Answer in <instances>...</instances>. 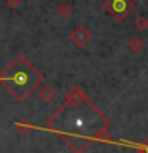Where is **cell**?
<instances>
[{
	"mask_svg": "<svg viewBox=\"0 0 148 153\" xmlns=\"http://www.w3.org/2000/svg\"><path fill=\"white\" fill-rule=\"evenodd\" d=\"M7 5H8L11 10H16L19 5H21V0H7Z\"/></svg>",
	"mask_w": 148,
	"mask_h": 153,
	"instance_id": "10",
	"label": "cell"
},
{
	"mask_svg": "<svg viewBox=\"0 0 148 153\" xmlns=\"http://www.w3.org/2000/svg\"><path fill=\"white\" fill-rule=\"evenodd\" d=\"M102 7L107 13L112 14L115 21H123L134 10V2L132 0H105Z\"/></svg>",
	"mask_w": 148,
	"mask_h": 153,
	"instance_id": "3",
	"label": "cell"
},
{
	"mask_svg": "<svg viewBox=\"0 0 148 153\" xmlns=\"http://www.w3.org/2000/svg\"><path fill=\"white\" fill-rule=\"evenodd\" d=\"M56 94H57V91L53 88V86H50V85L43 86V88L38 91V97H40L41 100H45V102H51V100H54Z\"/></svg>",
	"mask_w": 148,
	"mask_h": 153,
	"instance_id": "6",
	"label": "cell"
},
{
	"mask_svg": "<svg viewBox=\"0 0 148 153\" xmlns=\"http://www.w3.org/2000/svg\"><path fill=\"white\" fill-rule=\"evenodd\" d=\"M135 27L138 29V30H147V27H148V18L147 16H138L137 18V21H135Z\"/></svg>",
	"mask_w": 148,
	"mask_h": 153,
	"instance_id": "9",
	"label": "cell"
},
{
	"mask_svg": "<svg viewBox=\"0 0 148 153\" xmlns=\"http://www.w3.org/2000/svg\"><path fill=\"white\" fill-rule=\"evenodd\" d=\"M70 40L78 48H84L86 45H89V42H91V33L86 30L83 26H80L70 33Z\"/></svg>",
	"mask_w": 148,
	"mask_h": 153,
	"instance_id": "4",
	"label": "cell"
},
{
	"mask_svg": "<svg viewBox=\"0 0 148 153\" xmlns=\"http://www.w3.org/2000/svg\"><path fill=\"white\" fill-rule=\"evenodd\" d=\"M127 48L132 53H135V54H137V53H140L143 50V42L138 37H132L131 40H129V43H127Z\"/></svg>",
	"mask_w": 148,
	"mask_h": 153,
	"instance_id": "8",
	"label": "cell"
},
{
	"mask_svg": "<svg viewBox=\"0 0 148 153\" xmlns=\"http://www.w3.org/2000/svg\"><path fill=\"white\" fill-rule=\"evenodd\" d=\"M48 128L56 131L75 153H83L99 134L108 128V118L88 99L72 104L64 102L48 120Z\"/></svg>",
	"mask_w": 148,
	"mask_h": 153,
	"instance_id": "1",
	"label": "cell"
},
{
	"mask_svg": "<svg viewBox=\"0 0 148 153\" xmlns=\"http://www.w3.org/2000/svg\"><path fill=\"white\" fill-rule=\"evenodd\" d=\"M43 81V75L24 56L14 57L13 62L0 74V83L19 102L26 100Z\"/></svg>",
	"mask_w": 148,
	"mask_h": 153,
	"instance_id": "2",
	"label": "cell"
},
{
	"mask_svg": "<svg viewBox=\"0 0 148 153\" xmlns=\"http://www.w3.org/2000/svg\"><path fill=\"white\" fill-rule=\"evenodd\" d=\"M86 96L83 94V91H81L78 86H72V88L65 93V102H72V104H76V102H81V100H84Z\"/></svg>",
	"mask_w": 148,
	"mask_h": 153,
	"instance_id": "5",
	"label": "cell"
},
{
	"mask_svg": "<svg viewBox=\"0 0 148 153\" xmlns=\"http://www.w3.org/2000/svg\"><path fill=\"white\" fill-rule=\"evenodd\" d=\"M56 14L61 19H67V18H70L72 14H73V8H72L67 2H61L56 8Z\"/></svg>",
	"mask_w": 148,
	"mask_h": 153,
	"instance_id": "7",
	"label": "cell"
},
{
	"mask_svg": "<svg viewBox=\"0 0 148 153\" xmlns=\"http://www.w3.org/2000/svg\"><path fill=\"white\" fill-rule=\"evenodd\" d=\"M135 153H147V152H145V148H143V147H142V148H140V150H137Z\"/></svg>",
	"mask_w": 148,
	"mask_h": 153,
	"instance_id": "11",
	"label": "cell"
}]
</instances>
